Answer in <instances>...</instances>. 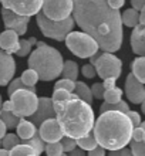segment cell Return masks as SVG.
<instances>
[{"mask_svg": "<svg viewBox=\"0 0 145 156\" xmlns=\"http://www.w3.org/2000/svg\"><path fill=\"white\" fill-rule=\"evenodd\" d=\"M73 19L84 33L90 34L105 53H115L122 44V21L120 9L107 0H73Z\"/></svg>", "mask_w": 145, "mask_h": 156, "instance_id": "cell-1", "label": "cell"}, {"mask_svg": "<svg viewBox=\"0 0 145 156\" xmlns=\"http://www.w3.org/2000/svg\"><path fill=\"white\" fill-rule=\"evenodd\" d=\"M53 108L56 112L54 118L61 126L64 136L81 138L87 135L94 125V111L91 105L77 94H70V98L64 101H53Z\"/></svg>", "mask_w": 145, "mask_h": 156, "instance_id": "cell-2", "label": "cell"}, {"mask_svg": "<svg viewBox=\"0 0 145 156\" xmlns=\"http://www.w3.org/2000/svg\"><path fill=\"white\" fill-rule=\"evenodd\" d=\"M132 123L121 111H105L101 112L92 125V133L100 146L105 151H115L124 148L131 140Z\"/></svg>", "mask_w": 145, "mask_h": 156, "instance_id": "cell-3", "label": "cell"}, {"mask_svg": "<svg viewBox=\"0 0 145 156\" xmlns=\"http://www.w3.org/2000/svg\"><path fill=\"white\" fill-rule=\"evenodd\" d=\"M29 68H33L42 81H51L57 78L63 68V57L54 47L37 43V48L30 54Z\"/></svg>", "mask_w": 145, "mask_h": 156, "instance_id": "cell-4", "label": "cell"}, {"mask_svg": "<svg viewBox=\"0 0 145 156\" xmlns=\"http://www.w3.org/2000/svg\"><path fill=\"white\" fill-rule=\"evenodd\" d=\"M36 20H37L40 31L44 37L53 38L57 41H64L66 36L73 30L75 24L73 16H68L63 20H51L43 13V10H38L36 13Z\"/></svg>", "mask_w": 145, "mask_h": 156, "instance_id": "cell-5", "label": "cell"}, {"mask_svg": "<svg viewBox=\"0 0 145 156\" xmlns=\"http://www.w3.org/2000/svg\"><path fill=\"white\" fill-rule=\"evenodd\" d=\"M67 48L80 58H88L98 51L97 41L87 33L70 31L64 38Z\"/></svg>", "mask_w": 145, "mask_h": 156, "instance_id": "cell-6", "label": "cell"}, {"mask_svg": "<svg viewBox=\"0 0 145 156\" xmlns=\"http://www.w3.org/2000/svg\"><path fill=\"white\" fill-rule=\"evenodd\" d=\"M13 104L12 112L14 115L20 116V118H26L30 116L36 111L38 102V97L36 92H31L29 90H17L10 95Z\"/></svg>", "mask_w": 145, "mask_h": 156, "instance_id": "cell-7", "label": "cell"}, {"mask_svg": "<svg viewBox=\"0 0 145 156\" xmlns=\"http://www.w3.org/2000/svg\"><path fill=\"white\" fill-rule=\"evenodd\" d=\"M92 66L96 68V73L100 78H118L121 75V67L122 62L118 57H115L112 53L98 54V57L94 60Z\"/></svg>", "mask_w": 145, "mask_h": 156, "instance_id": "cell-8", "label": "cell"}, {"mask_svg": "<svg viewBox=\"0 0 145 156\" xmlns=\"http://www.w3.org/2000/svg\"><path fill=\"white\" fill-rule=\"evenodd\" d=\"M42 10L51 20H63L71 14L73 0H43Z\"/></svg>", "mask_w": 145, "mask_h": 156, "instance_id": "cell-9", "label": "cell"}, {"mask_svg": "<svg viewBox=\"0 0 145 156\" xmlns=\"http://www.w3.org/2000/svg\"><path fill=\"white\" fill-rule=\"evenodd\" d=\"M3 7L21 16H33L42 10L43 0H0Z\"/></svg>", "mask_w": 145, "mask_h": 156, "instance_id": "cell-10", "label": "cell"}, {"mask_svg": "<svg viewBox=\"0 0 145 156\" xmlns=\"http://www.w3.org/2000/svg\"><path fill=\"white\" fill-rule=\"evenodd\" d=\"M2 17H3V23L6 29L14 30L19 36H24L27 33L30 16H21V14H17V13L3 7L2 9Z\"/></svg>", "mask_w": 145, "mask_h": 156, "instance_id": "cell-11", "label": "cell"}, {"mask_svg": "<svg viewBox=\"0 0 145 156\" xmlns=\"http://www.w3.org/2000/svg\"><path fill=\"white\" fill-rule=\"evenodd\" d=\"M38 135L43 142H57L64 136L60 123L56 118H49L38 125Z\"/></svg>", "mask_w": 145, "mask_h": 156, "instance_id": "cell-12", "label": "cell"}, {"mask_svg": "<svg viewBox=\"0 0 145 156\" xmlns=\"http://www.w3.org/2000/svg\"><path fill=\"white\" fill-rule=\"evenodd\" d=\"M125 95L132 104H141L145 101L144 82H141L134 74L127 75L125 80Z\"/></svg>", "mask_w": 145, "mask_h": 156, "instance_id": "cell-13", "label": "cell"}, {"mask_svg": "<svg viewBox=\"0 0 145 156\" xmlns=\"http://www.w3.org/2000/svg\"><path fill=\"white\" fill-rule=\"evenodd\" d=\"M30 116H31V122H33L36 126H38V125H40L43 121H46V119L54 118V116H56V112H54L51 98H47V97L38 98L37 108H36V111Z\"/></svg>", "mask_w": 145, "mask_h": 156, "instance_id": "cell-14", "label": "cell"}, {"mask_svg": "<svg viewBox=\"0 0 145 156\" xmlns=\"http://www.w3.org/2000/svg\"><path fill=\"white\" fill-rule=\"evenodd\" d=\"M16 73V61L12 54L0 48V85H7Z\"/></svg>", "mask_w": 145, "mask_h": 156, "instance_id": "cell-15", "label": "cell"}, {"mask_svg": "<svg viewBox=\"0 0 145 156\" xmlns=\"http://www.w3.org/2000/svg\"><path fill=\"white\" fill-rule=\"evenodd\" d=\"M0 48L9 54H16L19 48V34L14 30L6 29V31L0 34Z\"/></svg>", "mask_w": 145, "mask_h": 156, "instance_id": "cell-16", "label": "cell"}, {"mask_svg": "<svg viewBox=\"0 0 145 156\" xmlns=\"http://www.w3.org/2000/svg\"><path fill=\"white\" fill-rule=\"evenodd\" d=\"M132 29L134 30L131 33V47H132L135 54L144 55L145 54V24H140L138 23Z\"/></svg>", "mask_w": 145, "mask_h": 156, "instance_id": "cell-17", "label": "cell"}, {"mask_svg": "<svg viewBox=\"0 0 145 156\" xmlns=\"http://www.w3.org/2000/svg\"><path fill=\"white\" fill-rule=\"evenodd\" d=\"M16 131H17V136H19L20 139L24 140V139L31 138V136L37 132V129H36V125H34L33 122L20 118V121H19L16 125Z\"/></svg>", "mask_w": 145, "mask_h": 156, "instance_id": "cell-18", "label": "cell"}, {"mask_svg": "<svg viewBox=\"0 0 145 156\" xmlns=\"http://www.w3.org/2000/svg\"><path fill=\"white\" fill-rule=\"evenodd\" d=\"M60 75H63L64 78H68L71 81H77V77H78V66H77V62L71 61V60H67L66 62L63 61V68Z\"/></svg>", "mask_w": 145, "mask_h": 156, "instance_id": "cell-19", "label": "cell"}, {"mask_svg": "<svg viewBox=\"0 0 145 156\" xmlns=\"http://www.w3.org/2000/svg\"><path fill=\"white\" fill-rule=\"evenodd\" d=\"M74 91L77 92L78 98H81L83 101L88 102L90 105L92 104V95H91V90L88 88V85L83 81H74Z\"/></svg>", "mask_w": 145, "mask_h": 156, "instance_id": "cell-20", "label": "cell"}, {"mask_svg": "<svg viewBox=\"0 0 145 156\" xmlns=\"http://www.w3.org/2000/svg\"><path fill=\"white\" fill-rule=\"evenodd\" d=\"M75 144H77V146H80V148L83 149V151H90V149L96 148L97 145H98L92 131H90L87 135L81 136V138H77V139H75Z\"/></svg>", "mask_w": 145, "mask_h": 156, "instance_id": "cell-21", "label": "cell"}, {"mask_svg": "<svg viewBox=\"0 0 145 156\" xmlns=\"http://www.w3.org/2000/svg\"><path fill=\"white\" fill-rule=\"evenodd\" d=\"M138 14L140 12L135 9H127L122 14H121V21L122 24H125L127 27H135L138 24Z\"/></svg>", "mask_w": 145, "mask_h": 156, "instance_id": "cell-22", "label": "cell"}, {"mask_svg": "<svg viewBox=\"0 0 145 156\" xmlns=\"http://www.w3.org/2000/svg\"><path fill=\"white\" fill-rule=\"evenodd\" d=\"M131 68H132V74L141 82H145V57L144 55H140L137 60H134V62L131 64Z\"/></svg>", "mask_w": 145, "mask_h": 156, "instance_id": "cell-23", "label": "cell"}, {"mask_svg": "<svg viewBox=\"0 0 145 156\" xmlns=\"http://www.w3.org/2000/svg\"><path fill=\"white\" fill-rule=\"evenodd\" d=\"M0 119L4 122L7 129H14L17 125V122L20 121V116L14 115L12 111H4V109H0Z\"/></svg>", "mask_w": 145, "mask_h": 156, "instance_id": "cell-24", "label": "cell"}, {"mask_svg": "<svg viewBox=\"0 0 145 156\" xmlns=\"http://www.w3.org/2000/svg\"><path fill=\"white\" fill-rule=\"evenodd\" d=\"M105 111H121V112H127L129 111L128 104L124 102L122 99H120L118 102H104L100 108V112H105Z\"/></svg>", "mask_w": 145, "mask_h": 156, "instance_id": "cell-25", "label": "cell"}, {"mask_svg": "<svg viewBox=\"0 0 145 156\" xmlns=\"http://www.w3.org/2000/svg\"><path fill=\"white\" fill-rule=\"evenodd\" d=\"M37 43L36 37H30L29 40H19V48H17L16 54L19 57H26L31 50V45H34Z\"/></svg>", "mask_w": 145, "mask_h": 156, "instance_id": "cell-26", "label": "cell"}, {"mask_svg": "<svg viewBox=\"0 0 145 156\" xmlns=\"http://www.w3.org/2000/svg\"><path fill=\"white\" fill-rule=\"evenodd\" d=\"M17 90H29V91H31V92H36V87L34 85H27V84H24V82L21 81L20 78H17V80H14V81H12L10 84H9V88H7L9 97Z\"/></svg>", "mask_w": 145, "mask_h": 156, "instance_id": "cell-27", "label": "cell"}, {"mask_svg": "<svg viewBox=\"0 0 145 156\" xmlns=\"http://www.w3.org/2000/svg\"><path fill=\"white\" fill-rule=\"evenodd\" d=\"M23 144L30 145V146L36 151V155H40V153L44 151V144H43V139L40 138V135H37V132H36L31 138L23 140Z\"/></svg>", "mask_w": 145, "mask_h": 156, "instance_id": "cell-28", "label": "cell"}, {"mask_svg": "<svg viewBox=\"0 0 145 156\" xmlns=\"http://www.w3.org/2000/svg\"><path fill=\"white\" fill-rule=\"evenodd\" d=\"M10 155H27V156H36V151H34L30 145L27 144H17L14 148L10 149Z\"/></svg>", "mask_w": 145, "mask_h": 156, "instance_id": "cell-29", "label": "cell"}, {"mask_svg": "<svg viewBox=\"0 0 145 156\" xmlns=\"http://www.w3.org/2000/svg\"><path fill=\"white\" fill-rule=\"evenodd\" d=\"M121 95H122V90L120 88H110V90H105L104 91V95H103V99L105 102H118L121 99Z\"/></svg>", "mask_w": 145, "mask_h": 156, "instance_id": "cell-30", "label": "cell"}, {"mask_svg": "<svg viewBox=\"0 0 145 156\" xmlns=\"http://www.w3.org/2000/svg\"><path fill=\"white\" fill-rule=\"evenodd\" d=\"M17 144H20V138L17 135H14V133H4V136L0 139V145H2V148L7 149V151H10L12 148H14Z\"/></svg>", "mask_w": 145, "mask_h": 156, "instance_id": "cell-31", "label": "cell"}, {"mask_svg": "<svg viewBox=\"0 0 145 156\" xmlns=\"http://www.w3.org/2000/svg\"><path fill=\"white\" fill-rule=\"evenodd\" d=\"M20 80L24 82V84H27V85H36V82L38 81V75L33 68H29V70H26L24 73L21 74Z\"/></svg>", "mask_w": 145, "mask_h": 156, "instance_id": "cell-32", "label": "cell"}, {"mask_svg": "<svg viewBox=\"0 0 145 156\" xmlns=\"http://www.w3.org/2000/svg\"><path fill=\"white\" fill-rule=\"evenodd\" d=\"M44 151L50 156L63 155V146L60 144V140H57V142H47V146H44Z\"/></svg>", "mask_w": 145, "mask_h": 156, "instance_id": "cell-33", "label": "cell"}, {"mask_svg": "<svg viewBox=\"0 0 145 156\" xmlns=\"http://www.w3.org/2000/svg\"><path fill=\"white\" fill-rule=\"evenodd\" d=\"M131 145V155L142 156L145 155V140H129Z\"/></svg>", "mask_w": 145, "mask_h": 156, "instance_id": "cell-34", "label": "cell"}, {"mask_svg": "<svg viewBox=\"0 0 145 156\" xmlns=\"http://www.w3.org/2000/svg\"><path fill=\"white\" fill-rule=\"evenodd\" d=\"M131 139L132 140H145V123L141 121L138 126L132 128V133H131Z\"/></svg>", "mask_w": 145, "mask_h": 156, "instance_id": "cell-35", "label": "cell"}, {"mask_svg": "<svg viewBox=\"0 0 145 156\" xmlns=\"http://www.w3.org/2000/svg\"><path fill=\"white\" fill-rule=\"evenodd\" d=\"M60 144L63 146V152H71L74 148H77V144H75L74 138H70V136H63L60 139Z\"/></svg>", "mask_w": 145, "mask_h": 156, "instance_id": "cell-36", "label": "cell"}, {"mask_svg": "<svg viewBox=\"0 0 145 156\" xmlns=\"http://www.w3.org/2000/svg\"><path fill=\"white\" fill-rule=\"evenodd\" d=\"M57 88H60V90H66V91H68V92H73V91H74V81H71V80H68V78H63V80H60V81L56 82L54 90H57Z\"/></svg>", "mask_w": 145, "mask_h": 156, "instance_id": "cell-37", "label": "cell"}, {"mask_svg": "<svg viewBox=\"0 0 145 156\" xmlns=\"http://www.w3.org/2000/svg\"><path fill=\"white\" fill-rule=\"evenodd\" d=\"M70 94L71 92H68V91L57 88V90L53 91V98H51V101H64V99L70 98Z\"/></svg>", "mask_w": 145, "mask_h": 156, "instance_id": "cell-38", "label": "cell"}, {"mask_svg": "<svg viewBox=\"0 0 145 156\" xmlns=\"http://www.w3.org/2000/svg\"><path fill=\"white\" fill-rule=\"evenodd\" d=\"M91 90V95H92V98H103V95H104V91H105V88H104L103 84H100V82H97V84H94V85L90 88Z\"/></svg>", "mask_w": 145, "mask_h": 156, "instance_id": "cell-39", "label": "cell"}, {"mask_svg": "<svg viewBox=\"0 0 145 156\" xmlns=\"http://www.w3.org/2000/svg\"><path fill=\"white\" fill-rule=\"evenodd\" d=\"M125 115L128 116V119L131 121V123H132V126L135 128V126H138L140 123H141V116H140V114L138 112H135V111H127L125 112Z\"/></svg>", "mask_w": 145, "mask_h": 156, "instance_id": "cell-40", "label": "cell"}, {"mask_svg": "<svg viewBox=\"0 0 145 156\" xmlns=\"http://www.w3.org/2000/svg\"><path fill=\"white\" fill-rule=\"evenodd\" d=\"M81 73H83V75L85 78H94L97 75L96 68H94L92 64H85V66L81 68Z\"/></svg>", "mask_w": 145, "mask_h": 156, "instance_id": "cell-41", "label": "cell"}, {"mask_svg": "<svg viewBox=\"0 0 145 156\" xmlns=\"http://www.w3.org/2000/svg\"><path fill=\"white\" fill-rule=\"evenodd\" d=\"M88 155L90 156H104L105 155V149L103 148V146H100V145H97L96 148L90 149V151H87Z\"/></svg>", "mask_w": 145, "mask_h": 156, "instance_id": "cell-42", "label": "cell"}, {"mask_svg": "<svg viewBox=\"0 0 145 156\" xmlns=\"http://www.w3.org/2000/svg\"><path fill=\"white\" fill-rule=\"evenodd\" d=\"M110 153L111 155H114V156H120V155H124V156H128V155H131V149H128V148H120V149H115V151H110Z\"/></svg>", "mask_w": 145, "mask_h": 156, "instance_id": "cell-43", "label": "cell"}, {"mask_svg": "<svg viewBox=\"0 0 145 156\" xmlns=\"http://www.w3.org/2000/svg\"><path fill=\"white\" fill-rule=\"evenodd\" d=\"M131 6H132V9L140 12L145 7V0H131Z\"/></svg>", "mask_w": 145, "mask_h": 156, "instance_id": "cell-44", "label": "cell"}, {"mask_svg": "<svg viewBox=\"0 0 145 156\" xmlns=\"http://www.w3.org/2000/svg\"><path fill=\"white\" fill-rule=\"evenodd\" d=\"M115 81H117V78H105L103 82V85L105 90H110V88H114L115 87Z\"/></svg>", "mask_w": 145, "mask_h": 156, "instance_id": "cell-45", "label": "cell"}, {"mask_svg": "<svg viewBox=\"0 0 145 156\" xmlns=\"http://www.w3.org/2000/svg\"><path fill=\"white\" fill-rule=\"evenodd\" d=\"M107 3L110 4L112 9H120L124 6L125 0H107Z\"/></svg>", "mask_w": 145, "mask_h": 156, "instance_id": "cell-46", "label": "cell"}, {"mask_svg": "<svg viewBox=\"0 0 145 156\" xmlns=\"http://www.w3.org/2000/svg\"><path fill=\"white\" fill-rule=\"evenodd\" d=\"M0 109H4V111H12L13 109V104H12V99H9L6 102H2V108Z\"/></svg>", "mask_w": 145, "mask_h": 156, "instance_id": "cell-47", "label": "cell"}, {"mask_svg": "<svg viewBox=\"0 0 145 156\" xmlns=\"http://www.w3.org/2000/svg\"><path fill=\"white\" fill-rule=\"evenodd\" d=\"M6 131H7V128H6V125H4V122L0 119V139L4 136V133H6Z\"/></svg>", "mask_w": 145, "mask_h": 156, "instance_id": "cell-48", "label": "cell"}, {"mask_svg": "<svg viewBox=\"0 0 145 156\" xmlns=\"http://www.w3.org/2000/svg\"><path fill=\"white\" fill-rule=\"evenodd\" d=\"M71 155H77V156H81V155H85V153H84V151H83V149H81V148H80V149H73V151H71Z\"/></svg>", "mask_w": 145, "mask_h": 156, "instance_id": "cell-49", "label": "cell"}, {"mask_svg": "<svg viewBox=\"0 0 145 156\" xmlns=\"http://www.w3.org/2000/svg\"><path fill=\"white\" fill-rule=\"evenodd\" d=\"M0 155H10V151H7V149H4L0 146Z\"/></svg>", "mask_w": 145, "mask_h": 156, "instance_id": "cell-50", "label": "cell"}, {"mask_svg": "<svg viewBox=\"0 0 145 156\" xmlns=\"http://www.w3.org/2000/svg\"><path fill=\"white\" fill-rule=\"evenodd\" d=\"M2 102H3V101H2V95H0V108H2Z\"/></svg>", "mask_w": 145, "mask_h": 156, "instance_id": "cell-51", "label": "cell"}, {"mask_svg": "<svg viewBox=\"0 0 145 156\" xmlns=\"http://www.w3.org/2000/svg\"><path fill=\"white\" fill-rule=\"evenodd\" d=\"M0 146H2V145H0Z\"/></svg>", "mask_w": 145, "mask_h": 156, "instance_id": "cell-52", "label": "cell"}]
</instances>
